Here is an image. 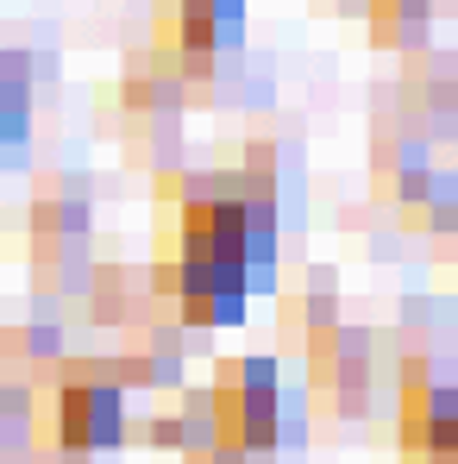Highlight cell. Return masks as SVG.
I'll list each match as a JSON object with an SVG mask.
<instances>
[{
    "mask_svg": "<svg viewBox=\"0 0 458 464\" xmlns=\"http://www.w3.org/2000/svg\"><path fill=\"white\" fill-rule=\"evenodd\" d=\"M126 446H151V452H189V433H182V414H145L126 427Z\"/></svg>",
    "mask_w": 458,
    "mask_h": 464,
    "instance_id": "cell-6",
    "label": "cell"
},
{
    "mask_svg": "<svg viewBox=\"0 0 458 464\" xmlns=\"http://www.w3.org/2000/svg\"><path fill=\"white\" fill-rule=\"evenodd\" d=\"M63 358V326L57 320H19L0 333V364H57Z\"/></svg>",
    "mask_w": 458,
    "mask_h": 464,
    "instance_id": "cell-3",
    "label": "cell"
},
{
    "mask_svg": "<svg viewBox=\"0 0 458 464\" xmlns=\"http://www.w3.org/2000/svg\"><path fill=\"white\" fill-rule=\"evenodd\" d=\"M427 38H434V19L371 13V44H383V51H408V57H421V51H427Z\"/></svg>",
    "mask_w": 458,
    "mask_h": 464,
    "instance_id": "cell-4",
    "label": "cell"
},
{
    "mask_svg": "<svg viewBox=\"0 0 458 464\" xmlns=\"http://www.w3.org/2000/svg\"><path fill=\"white\" fill-rule=\"evenodd\" d=\"M25 232L32 238H88L94 232V208H88V195L70 188V182H44V195L25 214Z\"/></svg>",
    "mask_w": 458,
    "mask_h": 464,
    "instance_id": "cell-2",
    "label": "cell"
},
{
    "mask_svg": "<svg viewBox=\"0 0 458 464\" xmlns=\"http://www.w3.org/2000/svg\"><path fill=\"white\" fill-rule=\"evenodd\" d=\"M214 383L227 389H245V395H277V358H220V371H214Z\"/></svg>",
    "mask_w": 458,
    "mask_h": 464,
    "instance_id": "cell-5",
    "label": "cell"
},
{
    "mask_svg": "<svg viewBox=\"0 0 458 464\" xmlns=\"http://www.w3.org/2000/svg\"><path fill=\"white\" fill-rule=\"evenodd\" d=\"M126 389L94 383V377H63L51 371V414H44V440L63 459H94V452H120L126 446Z\"/></svg>",
    "mask_w": 458,
    "mask_h": 464,
    "instance_id": "cell-1",
    "label": "cell"
}]
</instances>
